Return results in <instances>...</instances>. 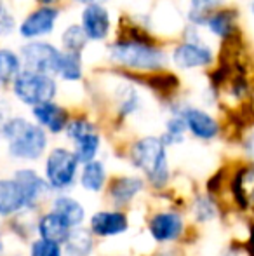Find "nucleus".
<instances>
[{
  "mask_svg": "<svg viewBox=\"0 0 254 256\" xmlns=\"http://www.w3.org/2000/svg\"><path fill=\"white\" fill-rule=\"evenodd\" d=\"M0 134L9 145V154L16 158L35 160L47 148L45 129L24 117H7L0 124Z\"/></svg>",
  "mask_w": 254,
  "mask_h": 256,
  "instance_id": "f257e3e1",
  "label": "nucleus"
},
{
  "mask_svg": "<svg viewBox=\"0 0 254 256\" xmlns=\"http://www.w3.org/2000/svg\"><path fill=\"white\" fill-rule=\"evenodd\" d=\"M110 58L122 66L139 72H155L166 63V52L159 46L131 35L110 46Z\"/></svg>",
  "mask_w": 254,
  "mask_h": 256,
  "instance_id": "f03ea898",
  "label": "nucleus"
},
{
  "mask_svg": "<svg viewBox=\"0 0 254 256\" xmlns=\"http://www.w3.org/2000/svg\"><path fill=\"white\" fill-rule=\"evenodd\" d=\"M131 160L138 169H141L153 186H164L169 180L166 143L162 138L146 136L136 142L131 148Z\"/></svg>",
  "mask_w": 254,
  "mask_h": 256,
  "instance_id": "7ed1b4c3",
  "label": "nucleus"
},
{
  "mask_svg": "<svg viewBox=\"0 0 254 256\" xmlns=\"http://www.w3.org/2000/svg\"><path fill=\"white\" fill-rule=\"evenodd\" d=\"M10 92L21 104L35 106L51 102L58 94V78L54 75L23 68L10 84Z\"/></svg>",
  "mask_w": 254,
  "mask_h": 256,
  "instance_id": "20e7f679",
  "label": "nucleus"
},
{
  "mask_svg": "<svg viewBox=\"0 0 254 256\" xmlns=\"http://www.w3.org/2000/svg\"><path fill=\"white\" fill-rule=\"evenodd\" d=\"M17 52L21 56L23 68L56 77V70H58L59 60L63 54L61 48L44 40V38H38V40H24V44L17 49Z\"/></svg>",
  "mask_w": 254,
  "mask_h": 256,
  "instance_id": "39448f33",
  "label": "nucleus"
},
{
  "mask_svg": "<svg viewBox=\"0 0 254 256\" xmlns=\"http://www.w3.org/2000/svg\"><path fill=\"white\" fill-rule=\"evenodd\" d=\"M61 16L58 6H37L28 10L17 23V35L23 40H38L54 34L56 24Z\"/></svg>",
  "mask_w": 254,
  "mask_h": 256,
  "instance_id": "423d86ee",
  "label": "nucleus"
},
{
  "mask_svg": "<svg viewBox=\"0 0 254 256\" xmlns=\"http://www.w3.org/2000/svg\"><path fill=\"white\" fill-rule=\"evenodd\" d=\"M78 164L80 162L75 152H70L66 148L51 150L45 162V180L52 188H66L75 182Z\"/></svg>",
  "mask_w": 254,
  "mask_h": 256,
  "instance_id": "0eeeda50",
  "label": "nucleus"
},
{
  "mask_svg": "<svg viewBox=\"0 0 254 256\" xmlns=\"http://www.w3.org/2000/svg\"><path fill=\"white\" fill-rule=\"evenodd\" d=\"M68 138L73 142L75 145V155H77L78 162L85 164V162L92 160L96 154L99 152V145H101V138L96 132V128L92 122L87 118H73L68 120L66 128H64Z\"/></svg>",
  "mask_w": 254,
  "mask_h": 256,
  "instance_id": "6e6552de",
  "label": "nucleus"
},
{
  "mask_svg": "<svg viewBox=\"0 0 254 256\" xmlns=\"http://www.w3.org/2000/svg\"><path fill=\"white\" fill-rule=\"evenodd\" d=\"M214 61V51L211 46L200 40L181 42L173 51V63L181 70H195L206 68Z\"/></svg>",
  "mask_w": 254,
  "mask_h": 256,
  "instance_id": "1a4fd4ad",
  "label": "nucleus"
},
{
  "mask_svg": "<svg viewBox=\"0 0 254 256\" xmlns=\"http://www.w3.org/2000/svg\"><path fill=\"white\" fill-rule=\"evenodd\" d=\"M85 37L92 42H101L110 35L112 20L110 12L103 4H87L80 14V23Z\"/></svg>",
  "mask_w": 254,
  "mask_h": 256,
  "instance_id": "9d476101",
  "label": "nucleus"
},
{
  "mask_svg": "<svg viewBox=\"0 0 254 256\" xmlns=\"http://www.w3.org/2000/svg\"><path fill=\"white\" fill-rule=\"evenodd\" d=\"M31 115H33L35 122H37L40 128H44L45 131L52 132V134L63 132L68 120H70L68 110L64 106H61L59 103H56L54 100L31 106Z\"/></svg>",
  "mask_w": 254,
  "mask_h": 256,
  "instance_id": "9b49d317",
  "label": "nucleus"
},
{
  "mask_svg": "<svg viewBox=\"0 0 254 256\" xmlns=\"http://www.w3.org/2000/svg\"><path fill=\"white\" fill-rule=\"evenodd\" d=\"M181 117L187 122V129L199 140H213L220 132V124L218 120L207 112L200 110L195 106H188L180 110Z\"/></svg>",
  "mask_w": 254,
  "mask_h": 256,
  "instance_id": "f8f14e48",
  "label": "nucleus"
},
{
  "mask_svg": "<svg viewBox=\"0 0 254 256\" xmlns=\"http://www.w3.org/2000/svg\"><path fill=\"white\" fill-rule=\"evenodd\" d=\"M150 234L159 242L176 240L183 234V218L178 212H159L150 222Z\"/></svg>",
  "mask_w": 254,
  "mask_h": 256,
  "instance_id": "ddd939ff",
  "label": "nucleus"
},
{
  "mask_svg": "<svg viewBox=\"0 0 254 256\" xmlns=\"http://www.w3.org/2000/svg\"><path fill=\"white\" fill-rule=\"evenodd\" d=\"M127 230V218L117 211H99L91 218V232L99 237H112Z\"/></svg>",
  "mask_w": 254,
  "mask_h": 256,
  "instance_id": "4468645a",
  "label": "nucleus"
},
{
  "mask_svg": "<svg viewBox=\"0 0 254 256\" xmlns=\"http://www.w3.org/2000/svg\"><path fill=\"white\" fill-rule=\"evenodd\" d=\"M30 206L26 194L16 180H0V214H10Z\"/></svg>",
  "mask_w": 254,
  "mask_h": 256,
  "instance_id": "2eb2a0df",
  "label": "nucleus"
},
{
  "mask_svg": "<svg viewBox=\"0 0 254 256\" xmlns=\"http://www.w3.org/2000/svg\"><path fill=\"white\" fill-rule=\"evenodd\" d=\"M23 70L21 56L16 49L0 46V91L10 88L16 75Z\"/></svg>",
  "mask_w": 254,
  "mask_h": 256,
  "instance_id": "dca6fc26",
  "label": "nucleus"
},
{
  "mask_svg": "<svg viewBox=\"0 0 254 256\" xmlns=\"http://www.w3.org/2000/svg\"><path fill=\"white\" fill-rule=\"evenodd\" d=\"M52 212H56L70 228L80 225L85 216L80 202L71 199V197H58L52 204Z\"/></svg>",
  "mask_w": 254,
  "mask_h": 256,
  "instance_id": "f3484780",
  "label": "nucleus"
},
{
  "mask_svg": "<svg viewBox=\"0 0 254 256\" xmlns=\"http://www.w3.org/2000/svg\"><path fill=\"white\" fill-rule=\"evenodd\" d=\"M200 24H204L213 35L225 38L235 30V12L228 9L216 10L213 14H207Z\"/></svg>",
  "mask_w": 254,
  "mask_h": 256,
  "instance_id": "a211bd4d",
  "label": "nucleus"
},
{
  "mask_svg": "<svg viewBox=\"0 0 254 256\" xmlns=\"http://www.w3.org/2000/svg\"><path fill=\"white\" fill-rule=\"evenodd\" d=\"M14 180H16L21 185V188L24 190L28 204H33L35 200L47 190V182L42 180L40 176L35 171H31V169H19V171L16 172V176H14Z\"/></svg>",
  "mask_w": 254,
  "mask_h": 256,
  "instance_id": "6ab92c4d",
  "label": "nucleus"
},
{
  "mask_svg": "<svg viewBox=\"0 0 254 256\" xmlns=\"http://www.w3.org/2000/svg\"><path fill=\"white\" fill-rule=\"evenodd\" d=\"M234 194L241 206L254 208V166L239 171L234 182Z\"/></svg>",
  "mask_w": 254,
  "mask_h": 256,
  "instance_id": "aec40b11",
  "label": "nucleus"
},
{
  "mask_svg": "<svg viewBox=\"0 0 254 256\" xmlns=\"http://www.w3.org/2000/svg\"><path fill=\"white\" fill-rule=\"evenodd\" d=\"M38 232H40L42 239L54 240V242H64L68 232H70V226L56 212H49L38 223Z\"/></svg>",
  "mask_w": 254,
  "mask_h": 256,
  "instance_id": "412c9836",
  "label": "nucleus"
},
{
  "mask_svg": "<svg viewBox=\"0 0 254 256\" xmlns=\"http://www.w3.org/2000/svg\"><path fill=\"white\" fill-rule=\"evenodd\" d=\"M82 75H84V68H82L80 54L63 51L58 70H56V78H61L64 82H78Z\"/></svg>",
  "mask_w": 254,
  "mask_h": 256,
  "instance_id": "4be33fe9",
  "label": "nucleus"
},
{
  "mask_svg": "<svg viewBox=\"0 0 254 256\" xmlns=\"http://www.w3.org/2000/svg\"><path fill=\"white\" fill-rule=\"evenodd\" d=\"M143 188V182L139 178H132V176H126V178H119L113 182L110 196L115 200V204H127L129 200L134 199L136 194H139Z\"/></svg>",
  "mask_w": 254,
  "mask_h": 256,
  "instance_id": "5701e85b",
  "label": "nucleus"
},
{
  "mask_svg": "<svg viewBox=\"0 0 254 256\" xmlns=\"http://www.w3.org/2000/svg\"><path fill=\"white\" fill-rule=\"evenodd\" d=\"M106 180V171L103 162L99 160H89L84 164L82 169V176H80V183L85 190H91V192H99L105 185Z\"/></svg>",
  "mask_w": 254,
  "mask_h": 256,
  "instance_id": "b1692460",
  "label": "nucleus"
},
{
  "mask_svg": "<svg viewBox=\"0 0 254 256\" xmlns=\"http://www.w3.org/2000/svg\"><path fill=\"white\" fill-rule=\"evenodd\" d=\"M66 253L70 256H89L92 251V237L87 230H82L73 226L64 239Z\"/></svg>",
  "mask_w": 254,
  "mask_h": 256,
  "instance_id": "393cba45",
  "label": "nucleus"
},
{
  "mask_svg": "<svg viewBox=\"0 0 254 256\" xmlns=\"http://www.w3.org/2000/svg\"><path fill=\"white\" fill-rule=\"evenodd\" d=\"M89 38L85 37L84 30L80 24H68L61 34V49L68 52H77L80 54L87 46Z\"/></svg>",
  "mask_w": 254,
  "mask_h": 256,
  "instance_id": "a878e982",
  "label": "nucleus"
},
{
  "mask_svg": "<svg viewBox=\"0 0 254 256\" xmlns=\"http://www.w3.org/2000/svg\"><path fill=\"white\" fill-rule=\"evenodd\" d=\"M17 30V18L9 0H0V38H7Z\"/></svg>",
  "mask_w": 254,
  "mask_h": 256,
  "instance_id": "bb28decb",
  "label": "nucleus"
},
{
  "mask_svg": "<svg viewBox=\"0 0 254 256\" xmlns=\"http://www.w3.org/2000/svg\"><path fill=\"white\" fill-rule=\"evenodd\" d=\"M185 132H187V122H185V118L181 117V114L178 112L176 115H173V117L167 120L166 132H164V136H162V142L166 143V145L180 143V142H183Z\"/></svg>",
  "mask_w": 254,
  "mask_h": 256,
  "instance_id": "cd10ccee",
  "label": "nucleus"
},
{
  "mask_svg": "<svg viewBox=\"0 0 254 256\" xmlns=\"http://www.w3.org/2000/svg\"><path fill=\"white\" fill-rule=\"evenodd\" d=\"M31 256H61V248L54 240L38 239L31 244Z\"/></svg>",
  "mask_w": 254,
  "mask_h": 256,
  "instance_id": "c85d7f7f",
  "label": "nucleus"
},
{
  "mask_svg": "<svg viewBox=\"0 0 254 256\" xmlns=\"http://www.w3.org/2000/svg\"><path fill=\"white\" fill-rule=\"evenodd\" d=\"M192 2V12L190 16H200V20L197 21V23H202L204 18H206V12L211 9V7L216 4V0H190Z\"/></svg>",
  "mask_w": 254,
  "mask_h": 256,
  "instance_id": "c756f323",
  "label": "nucleus"
},
{
  "mask_svg": "<svg viewBox=\"0 0 254 256\" xmlns=\"http://www.w3.org/2000/svg\"><path fill=\"white\" fill-rule=\"evenodd\" d=\"M244 146H246V154H248L251 158H254V131L248 136V140H246V145Z\"/></svg>",
  "mask_w": 254,
  "mask_h": 256,
  "instance_id": "7c9ffc66",
  "label": "nucleus"
},
{
  "mask_svg": "<svg viewBox=\"0 0 254 256\" xmlns=\"http://www.w3.org/2000/svg\"><path fill=\"white\" fill-rule=\"evenodd\" d=\"M73 2L80 4V6H87V4H106L112 2V0H73Z\"/></svg>",
  "mask_w": 254,
  "mask_h": 256,
  "instance_id": "2f4dec72",
  "label": "nucleus"
},
{
  "mask_svg": "<svg viewBox=\"0 0 254 256\" xmlns=\"http://www.w3.org/2000/svg\"><path fill=\"white\" fill-rule=\"evenodd\" d=\"M59 0H35L37 6H58Z\"/></svg>",
  "mask_w": 254,
  "mask_h": 256,
  "instance_id": "473e14b6",
  "label": "nucleus"
},
{
  "mask_svg": "<svg viewBox=\"0 0 254 256\" xmlns=\"http://www.w3.org/2000/svg\"><path fill=\"white\" fill-rule=\"evenodd\" d=\"M249 9H251V14H253V16H254V0H253V2H251V6H249Z\"/></svg>",
  "mask_w": 254,
  "mask_h": 256,
  "instance_id": "72a5a7b5",
  "label": "nucleus"
},
{
  "mask_svg": "<svg viewBox=\"0 0 254 256\" xmlns=\"http://www.w3.org/2000/svg\"><path fill=\"white\" fill-rule=\"evenodd\" d=\"M251 103H253V112H254V91H253V98H251Z\"/></svg>",
  "mask_w": 254,
  "mask_h": 256,
  "instance_id": "f704fd0d",
  "label": "nucleus"
},
{
  "mask_svg": "<svg viewBox=\"0 0 254 256\" xmlns=\"http://www.w3.org/2000/svg\"><path fill=\"white\" fill-rule=\"evenodd\" d=\"M0 250H2V244H0Z\"/></svg>",
  "mask_w": 254,
  "mask_h": 256,
  "instance_id": "c9c22d12",
  "label": "nucleus"
}]
</instances>
